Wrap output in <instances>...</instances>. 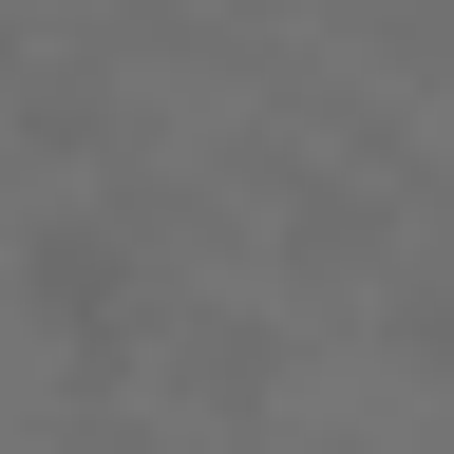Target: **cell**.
Returning a JSON list of instances; mask_svg holds the SVG:
<instances>
[{
  "instance_id": "6da1fadb",
  "label": "cell",
  "mask_w": 454,
  "mask_h": 454,
  "mask_svg": "<svg viewBox=\"0 0 454 454\" xmlns=\"http://www.w3.org/2000/svg\"><path fill=\"white\" fill-rule=\"evenodd\" d=\"M20 303L76 340V360H114V322H133V227H95V208H38V227H20Z\"/></svg>"
},
{
  "instance_id": "7a4b0ae2",
  "label": "cell",
  "mask_w": 454,
  "mask_h": 454,
  "mask_svg": "<svg viewBox=\"0 0 454 454\" xmlns=\"http://www.w3.org/2000/svg\"><path fill=\"white\" fill-rule=\"evenodd\" d=\"M417 360H435V379H454V303H417Z\"/></svg>"
}]
</instances>
